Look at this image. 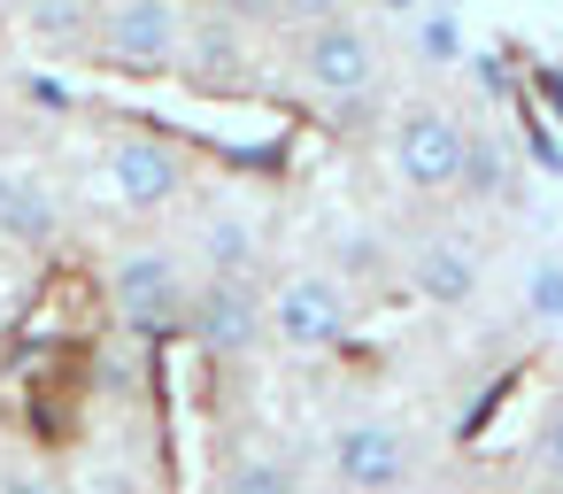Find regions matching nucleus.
I'll return each instance as SVG.
<instances>
[{
    "mask_svg": "<svg viewBox=\"0 0 563 494\" xmlns=\"http://www.w3.org/2000/svg\"><path fill=\"white\" fill-rule=\"evenodd\" d=\"M0 494H63V486L40 479V471H9V479H0Z\"/></svg>",
    "mask_w": 563,
    "mask_h": 494,
    "instance_id": "obj_19",
    "label": "nucleus"
},
{
    "mask_svg": "<svg viewBox=\"0 0 563 494\" xmlns=\"http://www.w3.org/2000/svg\"><path fill=\"white\" fill-rule=\"evenodd\" d=\"M409 278H417V294H424V301L463 309V301L478 294V255H471L463 240H424V248L409 255Z\"/></svg>",
    "mask_w": 563,
    "mask_h": 494,
    "instance_id": "obj_11",
    "label": "nucleus"
},
{
    "mask_svg": "<svg viewBox=\"0 0 563 494\" xmlns=\"http://www.w3.org/2000/svg\"><path fill=\"white\" fill-rule=\"evenodd\" d=\"M0 232H9V248L47 255V248L63 240V201H55V186H47V178H16L9 201H0Z\"/></svg>",
    "mask_w": 563,
    "mask_h": 494,
    "instance_id": "obj_12",
    "label": "nucleus"
},
{
    "mask_svg": "<svg viewBox=\"0 0 563 494\" xmlns=\"http://www.w3.org/2000/svg\"><path fill=\"white\" fill-rule=\"evenodd\" d=\"M194 255H201V278H255L263 271V224L240 209H217L194 232Z\"/></svg>",
    "mask_w": 563,
    "mask_h": 494,
    "instance_id": "obj_10",
    "label": "nucleus"
},
{
    "mask_svg": "<svg viewBox=\"0 0 563 494\" xmlns=\"http://www.w3.org/2000/svg\"><path fill=\"white\" fill-rule=\"evenodd\" d=\"M178 332H186L209 363H247V355L271 340V301L255 294V278H194Z\"/></svg>",
    "mask_w": 563,
    "mask_h": 494,
    "instance_id": "obj_5",
    "label": "nucleus"
},
{
    "mask_svg": "<svg viewBox=\"0 0 563 494\" xmlns=\"http://www.w3.org/2000/svg\"><path fill=\"white\" fill-rule=\"evenodd\" d=\"M286 63H294V86H301L309 101H324V109H355V101L378 86V40H371L363 17L301 24L294 47H286Z\"/></svg>",
    "mask_w": 563,
    "mask_h": 494,
    "instance_id": "obj_2",
    "label": "nucleus"
},
{
    "mask_svg": "<svg viewBox=\"0 0 563 494\" xmlns=\"http://www.w3.org/2000/svg\"><path fill=\"white\" fill-rule=\"evenodd\" d=\"M32 32L47 47H70V40L93 47V0H32Z\"/></svg>",
    "mask_w": 563,
    "mask_h": 494,
    "instance_id": "obj_14",
    "label": "nucleus"
},
{
    "mask_svg": "<svg viewBox=\"0 0 563 494\" xmlns=\"http://www.w3.org/2000/svg\"><path fill=\"white\" fill-rule=\"evenodd\" d=\"M186 47V0H93V63L117 78H163Z\"/></svg>",
    "mask_w": 563,
    "mask_h": 494,
    "instance_id": "obj_1",
    "label": "nucleus"
},
{
    "mask_svg": "<svg viewBox=\"0 0 563 494\" xmlns=\"http://www.w3.org/2000/svg\"><path fill=\"white\" fill-rule=\"evenodd\" d=\"M247 32L240 24H224V17H186V47H178V70H186V86H201V94H240L247 86Z\"/></svg>",
    "mask_w": 563,
    "mask_h": 494,
    "instance_id": "obj_9",
    "label": "nucleus"
},
{
    "mask_svg": "<svg viewBox=\"0 0 563 494\" xmlns=\"http://www.w3.org/2000/svg\"><path fill=\"white\" fill-rule=\"evenodd\" d=\"M417 47H424V63H463V24H455V9H440V0H432V9L417 17Z\"/></svg>",
    "mask_w": 563,
    "mask_h": 494,
    "instance_id": "obj_16",
    "label": "nucleus"
},
{
    "mask_svg": "<svg viewBox=\"0 0 563 494\" xmlns=\"http://www.w3.org/2000/svg\"><path fill=\"white\" fill-rule=\"evenodd\" d=\"M217 494H301V471L278 448H232L217 471Z\"/></svg>",
    "mask_w": 563,
    "mask_h": 494,
    "instance_id": "obj_13",
    "label": "nucleus"
},
{
    "mask_svg": "<svg viewBox=\"0 0 563 494\" xmlns=\"http://www.w3.org/2000/svg\"><path fill=\"white\" fill-rule=\"evenodd\" d=\"M9 186H16V171H9V163H0V201H9Z\"/></svg>",
    "mask_w": 563,
    "mask_h": 494,
    "instance_id": "obj_21",
    "label": "nucleus"
},
{
    "mask_svg": "<svg viewBox=\"0 0 563 494\" xmlns=\"http://www.w3.org/2000/svg\"><path fill=\"white\" fill-rule=\"evenodd\" d=\"M332 479H340L347 494H401V486L417 479L409 425H394V417H378V409L347 417V425L332 432Z\"/></svg>",
    "mask_w": 563,
    "mask_h": 494,
    "instance_id": "obj_7",
    "label": "nucleus"
},
{
    "mask_svg": "<svg viewBox=\"0 0 563 494\" xmlns=\"http://www.w3.org/2000/svg\"><path fill=\"white\" fill-rule=\"evenodd\" d=\"M101 186L117 194V209L155 217V209H170V201L194 186V163H186V147H170L163 132H117V140L101 147Z\"/></svg>",
    "mask_w": 563,
    "mask_h": 494,
    "instance_id": "obj_6",
    "label": "nucleus"
},
{
    "mask_svg": "<svg viewBox=\"0 0 563 494\" xmlns=\"http://www.w3.org/2000/svg\"><path fill=\"white\" fill-rule=\"evenodd\" d=\"M471 117L463 109H448V101H409L401 117H394V171H401V186L409 194H424V201H440V194H463V171H471Z\"/></svg>",
    "mask_w": 563,
    "mask_h": 494,
    "instance_id": "obj_3",
    "label": "nucleus"
},
{
    "mask_svg": "<svg viewBox=\"0 0 563 494\" xmlns=\"http://www.w3.org/2000/svg\"><path fill=\"white\" fill-rule=\"evenodd\" d=\"M525 317L548 325V332H563V255H540L525 271Z\"/></svg>",
    "mask_w": 563,
    "mask_h": 494,
    "instance_id": "obj_15",
    "label": "nucleus"
},
{
    "mask_svg": "<svg viewBox=\"0 0 563 494\" xmlns=\"http://www.w3.org/2000/svg\"><path fill=\"white\" fill-rule=\"evenodd\" d=\"M532 463H540L548 486H563V402L548 409V425H540V440H532Z\"/></svg>",
    "mask_w": 563,
    "mask_h": 494,
    "instance_id": "obj_17",
    "label": "nucleus"
},
{
    "mask_svg": "<svg viewBox=\"0 0 563 494\" xmlns=\"http://www.w3.org/2000/svg\"><path fill=\"white\" fill-rule=\"evenodd\" d=\"M378 9H386V17H409V24H417V17L432 9V0H378Z\"/></svg>",
    "mask_w": 563,
    "mask_h": 494,
    "instance_id": "obj_20",
    "label": "nucleus"
},
{
    "mask_svg": "<svg viewBox=\"0 0 563 494\" xmlns=\"http://www.w3.org/2000/svg\"><path fill=\"white\" fill-rule=\"evenodd\" d=\"M263 301H271V340H286V348H301V355H332V348H347V332H355V294L340 286V271L301 263V271H286Z\"/></svg>",
    "mask_w": 563,
    "mask_h": 494,
    "instance_id": "obj_4",
    "label": "nucleus"
},
{
    "mask_svg": "<svg viewBox=\"0 0 563 494\" xmlns=\"http://www.w3.org/2000/svg\"><path fill=\"white\" fill-rule=\"evenodd\" d=\"M109 294H117V317H124L132 332H178L194 278H186V263H178L170 248H132V255H117Z\"/></svg>",
    "mask_w": 563,
    "mask_h": 494,
    "instance_id": "obj_8",
    "label": "nucleus"
},
{
    "mask_svg": "<svg viewBox=\"0 0 563 494\" xmlns=\"http://www.w3.org/2000/svg\"><path fill=\"white\" fill-rule=\"evenodd\" d=\"M324 17H347V0H278V24H286V32L324 24Z\"/></svg>",
    "mask_w": 563,
    "mask_h": 494,
    "instance_id": "obj_18",
    "label": "nucleus"
}]
</instances>
